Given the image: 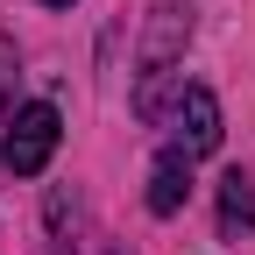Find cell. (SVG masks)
<instances>
[{
  "label": "cell",
  "mask_w": 255,
  "mask_h": 255,
  "mask_svg": "<svg viewBox=\"0 0 255 255\" xmlns=\"http://www.w3.org/2000/svg\"><path fill=\"white\" fill-rule=\"evenodd\" d=\"M184 43H191V0H156L149 7V28H142V50H135V64H142V92H135V114H163V78H170V64L184 57Z\"/></svg>",
  "instance_id": "obj_1"
},
{
  "label": "cell",
  "mask_w": 255,
  "mask_h": 255,
  "mask_svg": "<svg viewBox=\"0 0 255 255\" xmlns=\"http://www.w3.org/2000/svg\"><path fill=\"white\" fill-rule=\"evenodd\" d=\"M57 142H64V121H57L50 100H36V107H21V114L7 121V142H0V156H7V170H14V177H43V170H50V156H57Z\"/></svg>",
  "instance_id": "obj_2"
},
{
  "label": "cell",
  "mask_w": 255,
  "mask_h": 255,
  "mask_svg": "<svg viewBox=\"0 0 255 255\" xmlns=\"http://www.w3.org/2000/svg\"><path fill=\"white\" fill-rule=\"evenodd\" d=\"M220 135H227V128H220V100L206 85H184L177 92V149L184 156H213Z\"/></svg>",
  "instance_id": "obj_3"
},
{
  "label": "cell",
  "mask_w": 255,
  "mask_h": 255,
  "mask_svg": "<svg viewBox=\"0 0 255 255\" xmlns=\"http://www.w3.org/2000/svg\"><path fill=\"white\" fill-rule=\"evenodd\" d=\"M184 199H191V156L170 142L163 156H156V170H149V213H156V220H170Z\"/></svg>",
  "instance_id": "obj_4"
},
{
  "label": "cell",
  "mask_w": 255,
  "mask_h": 255,
  "mask_svg": "<svg viewBox=\"0 0 255 255\" xmlns=\"http://www.w3.org/2000/svg\"><path fill=\"white\" fill-rule=\"evenodd\" d=\"M220 227H227V234H248L255 227V177L248 170H227V177H220Z\"/></svg>",
  "instance_id": "obj_5"
},
{
  "label": "cell",
  "mask_w": 255,
  "mask_h": 255,
  "mask_svg": "<svg viewBox=\"0 0 255 255\" xmlns=\"http://www.w3.org/2000/svg\"><path fill=\"white\" fill-rule=\"evenodd\" d=\"M14 71H21V64H14V43L0 36V107H7V92H14Z\"/></svg>",
  "instance_id": "obj_6"
},
{
  "label": "cell",
  "mask_w": 255,
  "mask_h": 255,
  "mask_svg": "<svg viewBox=\"0 0 255 255\" xmlns=\"http://www.w3.org/2000/svg\"><path fill=\"white\" fill-rule=\"evenodd\" d=\"M43 7H71V0H43Z\"/></svg>",
  "instance_id": "obj_7"
}]
</instances>
